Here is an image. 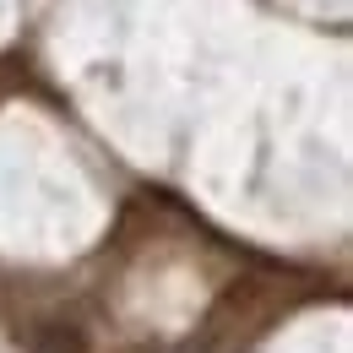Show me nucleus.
Instances as JSON below:
<instances>
[{
	"mask_svg": "<svg viewBox=\"0 0 353 353\" xmlns=\"http://www.w3.org/2000/svg\"><path fill=\"white\" fill-rule=\"evenodd\" d=\"M28 353H88V337L71 321H44L28 332Z\"/></svg>",
	"mask_w": 353,
	"mask_h": 353,
	"instance_id": "f257e3e1",
	"label": "nucleus"
}]
</instances>
